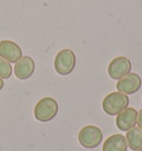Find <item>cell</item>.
Listing matches in <instances>:
<instances>
[{
	"mask_svg": "<svg viewBox=\"0 0 142 151\" xmlns=\"http://www.w3.org/2000/svg\"><path fill=\"white\" fill-rule=\"evenodd\" d=\"M128 147L133 151L142 149V130L139 127H133L126 134Z\"/></svg>",
	"mask_w": 142,
	"mask_h": 151,
	"instance_id": "cell-11",
	"label": "cell"
},
{
	"mask_svg": "<svg viewBox=\"0 0 142 151\" xmlns=\"http://www.w3.org/2000/svg\"><path fill=\"white\" fill-rule=\"evenodd\" d=\"M11 75H12V67L10 65V62L0 57V78L9 79Z\"/></svg>",
	"mask_w": 142,
	"mask_h": 151,
	"instance_id": "cell-12",
	"label": "cell"
},
{
	"mask_svg": "<svg viewBox=\"0 0 142 151\" xmlns=\"http://www.w3.org/2000/svg\"><path fill=\"white\" fill-rule=\"evenodd\" d=\"M132 68L131 61L127 57H117L108 66V75L113 80H120L124 76L130 73Z\"/></svg>",
	"mask_w": 142,
	"mask_h": 151,
	"instance_id": "cell-5",
	"label": "cell"
},
{
	"mask_svg": "<svg viewBox=\"0 0 142 151\" xmlns=\"http://www.w3.org/2000/svg\"><path fill=\"white\" fill-rule=\"evenodd\" d=\"M103 133L101 129L95 126H85L78 134V140L85 149H95L102 142Z\"/></svg>",
	"mask_w": 142,
	"mask_h": 151,
	"instance_id": "cell-3",
	"label": "cell"
},
{
	"mask_svg": "<svg viewBox=\"0 0 142 151\" xmlns=\"http://www.w3.org/2000/svg\"><path fill=\"white\" fill-rule=\"evenodd\" d=\"M58 102L51 97H44L37 102L33 109L34 118L40 122H48L57 116L58 113Z\"/></svg>",
	"mask_w": 142,
	"mask_h": 151,
	"instance_id": "cell-2",
	"label": "cell"
},
{
	"mask_svg": "<svg viewBox=\"0 0 142 151\" xmlns=\"http://www.w3.org/2000/svg\"><path fill=\"white\" fill-rule=\"evenodd\" d=\"M0 57L10 63H16L22 57V51L14 41L2 40L0 41Z\"/></svg>",
	"mask_w": 142,
	"mask_h": 151,
	"instance_id": "cell-7",
	"label": "cell"
},
{
	"mask_svg": "<svg viewBox=\"0 0 142 151\" xmlns=\"http://www.w3.org/2000/svg\"><path fill=\"white\" fill-rule=\"evenodd\" d=\"M4 85H5V83H4V79H2V78H0V90L4 88Z\"/></svg>",
	"mask_w": 142,
	"mask_h": 151,
	"instance_id": "cell-14",
	"label": "cell"
},
{
	"mask_svg": "<svg viewBox=\"0 0 142 151\" xmlns=\"http://www.w3.org/2000/svg\"><path fill=\"white\" fill-rule=\"evenodd\" d=\"M137 123H138V127L140 128L142 130V109L138 112V117H137Z\"/></svg>",
	"mask_w": 142,
	"mask_h": 151,
	"instance_id": "cell-13",
	"label": "cell"
},
{
	"mask_svg": "<svg viewBox=\"0 0 142 151\" xmlns=\"http://www.w3.org/2000/svg\"><path fill=\"white\" fill-rule=\"evenodd\" d=\"M76 67V55L70 49H62L55 59V69L59 75L68 76Z\"/></svg>",
	"mask_w": 142,
	"mask_h": 151,
	"instance_id": "cell-4",
	"label": "cell"
},
{
	"mask_svg": "<svg viewBox=\"0 0 142 151\" xmlns=\"http://www.w3.org/2000/svg\"><path fill=\"white\" fill-rule=\"evenodd\" d=\"M127 139L124 136L119 133L110 136L102 146V151H127Z\"/></svg>",
	"mask_w": 142,
	"mask_h": 151,
	"instance_id": "cell-10",
	"label": "cell"
},
{
	"mask_svg": "<svg viewBox=\"0 0 142 151\" xmlns=\"http://www.w3.org/2000/svg\"><path fill=\"white\" fill-rule=\"evenodd\" d=\"M137 151H142V149H141V150H137Z\"/></svg>",
	"mask_w": 142,
	"mask_h": 151,
	"instance_id": "cell-15",
	"label": "cell"
},
{
	"mask_svg": "<svg viewBox=\"0 0 142 151\" xmlns=\"http://www.w3.org/2000/svg\"><path fill=\"white\" fill-rule=\"evenodd\" d=\"M142 86V80L141 77L138 73H133L130 72L127 76H124L123 78H121L120 80L117 82V89L119 92L127 94H133L136 93Z\"/></svg>",
	"mask_w": 142,
	"mask_h": 151,
	"instance_id": "cell-6",
	"label": "cell"
},
{
	"mask_svg": "<svg viewBox=\"0 0 142 151\" xmlns=\"http://www.w3.org/2000/svg\"><path fill=\"white\" fill-rule=\"evenodd\" d=\"M138 111L134 108H127L119 113L115 119V124L121 131H129L137 124Z\"/></svg>",
	"mask_w": 142,
	"mask_h": 151,
	"instance_id": "cell-9",
	"label": "cell"
},
{
	"mask_svg": "<svg viewBox=\"0 0 142 151\" xmlns=\"http://www.w3.org/2000/svg\"><path fill=\"white\" fill-rule=\"evenodd\" d=\"M36 69V63L31 57H21L14 65V75L20 80H27L33 75Z\"/></svg>",
	"mask_w": 142,
	"mask_h": 151,
	"instance_id": "cell-8",
	"label": "cell"
},
{
	"mask_svg": "<svg viewBox=\"0 0 142 151\" xmlns=\"http://www.w3.org/2000/svg\"><path fill=\"white\" fill-rule=\"evenodd\" d=\"M129 97L122 92H111L104 97L102 109L109 116H118L119 113L129 107Z\"/></svg>",
	"mask_w": 142,
	"mask_h": 151,
	"instance_id": "cell-1",
	"label": "cell"
}]
</instances>
